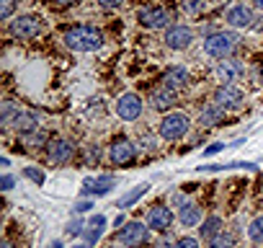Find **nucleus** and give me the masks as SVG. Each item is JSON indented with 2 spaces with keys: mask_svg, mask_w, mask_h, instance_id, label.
Here are the masks:
<instances>
[{
  "mask_svg": "<svg viewBox=\"0 0 263 248\" xmlns=\"http://www.w3.org/2000/svg\"><path fill=\"white\" fill-rule=\"evenodd\" d=\"M103 31L96 26H72L62 34V44L72 52H96L103 47Z\"/></svg>",
  "mask_w": 263,
  "mask_h": 248,
  "instance_id": "f257e3e1",
  "label": "nucleus"
},
{
  "mask_svg": "<svg viewBox=\"0 0 263 248\" xmlns=\"http://www.w3.org/2000/svg\"><path fill=\"white\" fill-rule=\"evenodd\" d=\"M237 42H240V37L232 31H214V34L204 37L201 47H204V55H209L214 60H227L237 49Z\"/></svg>",
  "mask_w": 263,
  "mask_h": 248,
  "instance_id": "f03ea898",
  "label": "nucleus"
},
{
  "mask_svg": "<svg viewBox=\"0 0 263 248\" xmlns=\"http://www.w3.org/2000/svg\"><path fill=\"white\" fill-rule=\"evenodd\" d=\"M189 130H191V119H189V114H183V111H171V114H165L163 121H160V127H158V132H160L163 140H181Z\"/></svg>",
  "mask_w": 263,
  "mask_h": 248,
  "instance_id": "7ed1b4c3",
  "label": "nucleus"
},
{
  "mask_svg": "<svg viewBox=\"0 0 263 248\" xmlns=\"http://www.w3.org/2000/svg\"><path fill=\"white\" fill-rule=\"evenodd\" d=\"M150 238V227H145V222L135 220V222H126L121 230H116V243L126 245V248H137L145 245Z\"/></svg>",
  "mask_w": 263,
  "mask_h": 248,
  "instance_id": "20e7f679",
  "label": "nucleus"
},
{
  "mask_svg": "<svg viewBox=\"0 0 263 248\" xmlns=\"http://www.w3.org/2000/svg\"><path fill=\"white\" fill-rule=\"evenodd\" d=\"M42 29H44V21L34 13H24L16 21H11V26H8L13 39H34L42 34Z\"/></svg>",
  "mask_w": 263,
  "mask_h": 248,
  "instance_id": "39448f33",
  "label": "nucleus"
},
{
  "mask_svg": "<svg viewBox=\"0 0 263 248\" xmlns=\"http://www.w3.org/2000/svg\"><path fill=\"white\" fill-rule=\"evenodd\" d=\"M137 21L142 29H165V26H173V13L160 6H147L137 13Z\"/></svg>",
  "mask_w": 263,
  "mask_h": 248,
  "instance_id": "423d86ee",
  "label": "nucleus"
},
{
  "mask_svg": "<svg viewBox=\"0 0 263 248\" xmlns=\"http://www.w3.org/2000/svg\"><path fill=\"white\" fill-rule=\"evenodd\" d=\"M108 161H111V166H116V168H129L132 163L137 161V150H135V145H132L126 137H119V140L111 143Z\"/></svg>",
  "mask_w": 263,
  "mask_h": 248,
  "instance_id": "0eeeda50",
  "label": "nucleus"
},
{
  "mask_svg": "<svg viewBox=\"0 0 263 248\" xmlns=\"http://www.w3.org/2000/svg\"><path fill=\"white\" fill-rule=\"evenodd\" d=\"M214 103H217V106H222V109L235 111V109H240V106L245 103V93H242L237 85L222 83V85L214 91Z\"/></svg>",
  "mask_w": 263,
  "mask_h": 248,
  "instance_id": "6e6552de",
  "label": "nucleus"
},
{
  "mask_svg": "<svg viewBox=\"0 0 263 248\" xmlns=\"http://www.w3.org/2000/svg\"><path fill=\"white\" fill-rule=\"evenodd\" d=\"M191 42H194V29H191V26H186V24H173V26H168V31H165V44H168L171 49H176V52L189 49Z\"/></svg>",
  "mask_w": 263,
  "mask_h": 248,
  "instance_id": "1a4fd4ad",
  "label": "nucleus"
},
{
  "mask_svg": "<svg viewBox=\"0 0 263 248\" xmlns=\"http://www.w3.org/2000/svg\"><path fill=\"white\" fill-rule=\"evenodd\" d=\"M116 114H119V119H124V121L140 119V114H142V98H140L137 93H124V96H119V98H116Z\"/></svg>",
  "mask_w": 263,
  "mask_h": 248,
  "instance_id": "9d476101",
  "label": "nucleus"
},
{
  "mask_svg": "<svg viewBox=\"0 0 263 248\" xmlns=\"http://www.w3.org/2000/svg\"><path fill=\"white\" fill-rule=\"evenodd\" d=\"M171 222H173V212H171L168 204L158 202V204L150 207V212H147V227H150V230L168 233V230H171Z\"/></svg>",
  "mask_w": 263,
  "mask_h": 248,
  "instance_id": "9b49d317",
  "label": "nucleus"
},
{
  "mask_svg": "<svg viewBox=\"0 0 263 248\" xmlns=\"http://www.w3.org/2000/svg\"><path fill=\"white\" fill-rule=\"evenodd\" d=\"M47 158L54 166H67L72 161V145H70V140H62V137L49 140L47 143Z\"/></svg>",
  "mask_w": 263,
  "mask_h": 248,
  "instance_id": "f8f14e48",
  "label": "nucleus"
},
{
  "mask_svg": "<svg viewBox=\"0 0 263 248\" xmlns=\"http://www.w3.org/2000/svg\"><path fill=\"white\" fill-rule=\"evenodd\" d=\"M116 186V176H88L83 179V194L85 197H103Z\"/></svg>",
  "mask_w": 263,
  "mask_h": 248,
  "instance_id": "ddd939ff",
  "label": "nucleus"
},
{
  "mask_svg": "<svg viewBox=\"0 0 263 248\" xmlns=\"http://www.w3.org/2000/svg\"><path fill=\"white\" fill-rule=\"evenodd\" d=\"M224 21H227L230 26H235V29H248V26H253V24H255V13H253V8H248V6L237 3V6L227 8Z\"/></svg>",
  "mask_w": 263,
  "mask_h": 248,
  "instance_id": "4468645a",
  "label": "nucleus"
},
{
  "mask_svg": "<svg viewBox=\"0 0 263 248\" xmlns=\"http://www.w3.org/2000/svg\"><path fill=\"white\" fill-rule=\"evenodd\" d=\"M178 222L183 225V227H196V225H201V207L196 204V202H183L181 199V204H178Z\"/></svg>",
  "mask_w": 263,
  "mask_h": 248,
  "instance_id": "2eb2a0df",
  "label": "nucleus"
},
{
  "mask_svg": "<svg viewBox=\"0 0 263 248\" xmlns=\"http://www.w3.org/2000/svg\"><path fill=\"white\" fill-rule=\"evenodd\" d=\"M176 88H171V85H158L155 91H153V96H150V103H153V109H158V111H165V109H171L173 103H176Z\"/></svg>",
  "mask_w": 263,
  "mask_h": 248,
  "instance_id": "dca6fc26",
  "label": "nucleus"
},
{
  "mask_svg": "<svg viewBox=\"0 0 263 248\" xmlns=\"http://www.w3.org/2000/svg\"><path fill=\"white\" fill-rule=\"evenodd\" d=\"M242 75V65L240 62H235V60H222L219 65H217V78H219V83H237V78Z\"/></svg>",
  "mask_w": 263,
  "mask_h": 248,
  "instance_id": "f3484780",
  "label": "nucleus"
},
{
  "mask_svg": "<svg viewBox=\"0 0 263 248\" xmlns=\"http://www.w3.org/2000/svg\"><path fill=\"white\" fill-rule=\"evenodd\" d=\"M189 80H191V75H189V70H186V67H181V65L168 67V70H165V78H163V83H165V85H171V88H176V91L186 88V85H189Z\"/></svg>",
  "mask_w": 263,
  "mask_h": 248,
  "instance_id": "a211bd4d",
  "label": "nucleus"
},
{
  "mask_svg": "<svg viewBox=\"0 0 263 248\" xmlns=\"http://www.w3.org/2000/svg\"><path fill=\"white\" fill-rule=\"evenodd\" d=\"M11 127H16L21 135L34 132V130H39V116H36L34 111H18V114H16V119L11 121Z\"/></svg>",
  "mask_w": 263,
  "mask_h": 248,
  "instance_id": "6ab92c4d",
  "label": "nucleus"
},
{
  "mask_svg": "<svg viewBox=\"0 0 263 248\" xmlns=\"http://www.w3.org/2000/svg\"><path fill=\"white\" fill-rule=\"evenodd\" d=\"M147 189H150V184H137L135 189H129V191L116 202V207H119L121 212H124V209H129L135 202H140V197H145V194H147Z\"/></svg>",
  "mask_w": 263,
  "mask_h": 248,
  "instance_id": "aec40b11",
  "label": "nucleus"
},
{
  "mask_svg": "<svg viewBox=\"0 0 263 248\" xmlns=\"http://www.w3.org/2000/svg\"><path fill=\"white\" fill-rule=\"evenodd\" d=\"M222 119H224V109L217 106V103L206 106V109L199 114V124H201V127H214V124H219Z\"/></svg>",
  "mask_w": 263,
  "mask_h": 248,
  "instance_id": "412c9836",
  "label": "nucleus"
},
{
  "mask_svg": "<svg viewBox=\"0 0 263 248\" xmlns=\"http://www.w3.org/2000/svg\"><path fill=\"white\" fill-rule=\"evenodd\" d=\"M222 230H224V227H222V217H219V215H209V217L201 220V225H199V235L206 238V240L214 238V235L222 233Z\"/></svg>",
  "mask_w": 263,
  "mask_h": 248,
  "instance_id": "4be33fe9",
  "label": "nucleus"
},
{
  "mask_svg": "<svg viewBox=\"0 0 263 248\" xmlns=\"http://www.w3.org/2000/svg\"><path fill=\"white\" fill-rule=\"evenodd\" d=\"M206 248H235V235L230 230H222L214 238H209V245Z\"/></svg>",
  "mask_w": 263,
  "mask_h": 248,
  "instance_id": "5701e85b",
  "label": "nucleus"
},
{
  "mask_svg": "<svg viewBox=\"0 0 263 248\" xmlns=\"http://www.w3.org/2000/svg\"><path fill=\"white\" fill-rule=\"evenodd\" d=\"M230 168H248V171H255V163L232 161V163H222V166H199V171H230Z\"/></svg>",
  "mask_w": 263,
  "mask_h": 248,
  "instance_id": "b1692460",
  "label": "nucleus"
},
{
  "mask_svg": "<svg viewBox=\"0 0 263 248\" xmlns=\"http://www.w3.org/2000/svg\"><path fill=\"white\" fill-rule=\"evenodd\" d=\"M206 6H209V0H181V8H183L189 16H199V13H204Z\"/></svg>",
  "mask_w": 263,
  "mask_h": 248,
  "instance_id": "393cba45",
  "label": "nucleus"
},
{
  "mask_svg": "<svg viewBox=\"0 0 263 248\" xmlns=\"http://www.w3.org/2000/svg\"><path fill=\"white\" fill-rule=\"evenodd\" d=\"M47 143H49V137H47V132H42V130H34V132H26V135H24V145H29V148H39V145L47 148Z\"/></svg>",
  "mask_w": 263,
  "mask_h": 248,
  "instance_id": "a878e982",
  "label": "nucleus"
},
{
  "mask_svg": "<svg viewBox=\"0 0 263 248\" xmlns=\"http://www.w3.org/2000/svg\"><path fill=\"white\" fill-rule=\"evenodd\" d=\"M248 238L253 240V243H263V215H258L250 225H248Z\"/></svg>",
  "mask_w": 263,
  "mask_h": 248,
  "instance_id": "bb28decb",
  "label": "nucleus"
},
{
  "mask_svg": "<svg viewBox=\"0 0 263 248\" xmlns=\"http://www.w3.org/2000/svg\"><path fill=\"white\" fill-rule=\"evenodd\" d=\"M18 111H21V109H16L11 101H6V103H3V114H0V121H3L6 127H11V121L16 119V114H18Z\"/></svg>",
  "mask_w": 263,
  "mask_h": 248,
  "instance_id": "cd10ccee",
  "label": "nucleus"
},
{
  "mask_svg": "<svg viewBox=\"0 0 263 248\" xmlns=\"http://www.w3.org/2000/svg\"><path fill=\"white\" fill-rule=\"evenodd\" d=\"M24 176H26V179H31V181H34V184H39V186H42V184H44V179H47V176H44V171H39V168H34V166H26V168H24Z\"/></svg>",
  "mask_w": 263,
  "mask_h": 248,
  "instance_id": "c85d7f7f",
  "label": "nucleus"
},
{
  "mask_svg": "<svg viewBox=\"0 0 263 248\" xmlns=\"http://www.w3.org/2000/svg\"><path fill=\"white\" fill-rule=\"evenodd\" d=\"M13 8H16V0H0V19L8 21L13 16Z\"/></svg>",
  "mask_w": 263,
  "mask_h": 248,
  "instance_id": "c756f323",
  "label": "nucleus"
},
{
  "mask_svg": "<svg viewBox=\"0 0 263 248\" xmlns=\"http://www.w3.org/2000/svg\"><path fill=\"white\" fill-rule=\"evenodd\" d=\"M173 248H199V240H196V238H191V235H186V238L176 240V245H173Z\"/></svg>",
  "mask_w": 263,
  "mask_h": 248,
  "instance_id": "7c9ffc66",
  "label": "nucleus"
},
{
  "mask_svg": "<svg viewBox=\"0 0 263 248\" xmlns=\"http://www.w3.org/2000/svg\"><path fill=\"white\" fill-rule=\"evenodd\" d=\"M80 233H85V225H83V220H72V222L67 225V235H80Z\"/></svg>",
  "mask_w": 263,
  "mask_h": 248,
  "instance_id": "2f4dec72",
  "label": "nucleus"
},
{
  "mask_svg": "<svg viewBox=\"0 0 263 248\" xmlns=\"http://www.w3.org/2000/svg\"><path fill=\"white\" fill-rule=\"evenodd\" d=\"M224 148H230V145H224V143H214V145H209V148L204 150V158H209V155H217V153H222Z\"/></svg>",
  "mask_w": 263,
  "mask_h": 248,
  "instance_id": "473e14b6",
  "label": "nucleus"
},
{
  "mask_svg": "<svg viewBox=\"0 0 263 248\" xmlns=\"http://www.w3.org/2000/svg\"><path fill=\"white\" fill-rule=\"evenodd\" d=\"M90 207H93V202H90V199H80V202L75 204V215H83V212H90Z\"/></svg>",
  "mask_w": 263,
  "mask_h": 248,
  "instance_id": "72a5a7b5",
  "label": "nucleus"
},
{
  "mask_svg": "<svg viewBox=\"0 0 263 248\" xmlns=\"http://www.w3.org/2000/svg\"><path fill=\"white\" fill-rule=\"evenodd\" d=\"M13 184H16V179H13V176H8V173H6L3 179H0V189H3V191H11V189H13Z\"/></svg>",
  "mask_w": 263,
  "mask_h": 248,
  "instance_id": "f704fd0d",
  "label": "nucleus"
},
{
  "mask_svg": "<svg viewBox=\"0 0 263 248\" xmlns=\"http://www.w3.org/2000/svg\"><path fill=\"white\" fill-rule=\"evenodd\" d=\"M88 225H93V227H106V217H103V215H93V217L88 220Z\"/></svg>",
  "mask_w": 263,
  "mask_h": 248,
  "instance_id": "c9c22d12",
  "label": "nucleus"
},
{
  "mask_svg": "<svg viewBox=\"0 0 263 248\" xmlns=\"http://www.w3.org/2000/svg\"><path fill=\"white\" fill-rule=\"evenodd\" d=\"M121 3H124V0H98L101 8H119Z\"/></svg>",
  "mask_w": 263,
  "mask_h": 248,
  "instance_id": "e433bc0d",
  "label": "nucleus"
},
{
  "mask_svg": "<svg viewBox=\"0 0 263 248\" xmlns=\"http://www.w3.org/2000/svg\"><path fill=\"white\" fill-rule=\"evenodd\" d=\"M54 6H60V8H70V6H75V3H80V0H52Z\"/></svg>",
  "mask_w": 263,
  "mask_h": 248,
  "instance_id": "4c0bfd02",
  "label": "nucleus"
},
{
  "mask_svg": "<svg viewBox=\"0 0 263 248\" xmlns=\"http://www.w3.org/2000/svg\"><path fill=\"white\" fill-rule=\"evenodd\" d=\"M0 248H16V245H13V243H11V240L6 238V240H3V245H0Z\"/></svg>",
  "mask_w": 263,
  "mask_h": 248,
  "instance_id": "58836bf2",
  "label": "nucleus"
},
{
  "mask_svg": "<svg viewBox=\"0 0 263 248\" xmlns=\"http://www.w3.org/2000/svg\"><path fill=\"white\" fill-rule=\"evenodd\" d=\"M49 248H65V245H62V240H52V245H49Z\"/></svg>",
  "mask_w": 263,
  "mask_h": 248,
  "instance_id": "ea45409f",
  "label": "nucleus"
},
{
  "mask_svg": "<svg viewBox=\"0 0 263 248\" xmlns=\"http://www.w3.org/2000/svg\"><path fill=\"white\" fill-rule=\"evenodd\" d=\"M158 248H173V245H171L168 240H160V243H158Z\"/></svg>",
  "mask_w": 263,
  "mask_h": 248,
  "instance_id": "a19ab883",
  "label": "nucleus"
},
{
  "mask_svg": "<svg viewBox=\"0 0 263 248\" xmlns=\"http://www.w3.org/2000/svg\"><path fill=\"white\" fill-rule=\"evenodd\" d=\"M253 6H255L258 11H263V0H253Z\"/></svg>",
  "mask_w": 263,
  "mask_h": 248,
  "instance_id": "79ce46f5",
  "label": "nucleus"
},
{
  "mask_svg": "<svg viewBox=\"0 0 263 248\" xmlns=\"http://www.w3.org/2000/svg\"><path fill=\"white\" fill-rule=\"evenodd\" d=\"M72 248H90V245H88V243H85V240H83V243H75V245H72Z\"/></svg>",
  "mask_w": 263,
  "mask_h": 248,
  "instance_id": "37998d69",
  "label": "nucleus"
},
{
  "mask_svg": "<svg viewBox=\"0 0 263 248\" xmlns=\"http://www.w3.org/2000/svg\"><path fill=\"white\" fill-rule=\"evenodd\" d=\"M111 248H126V245H121V243H116V245H111Z\"/></svg>",
  "mask_w": 263,
  "mask_h": 248,
  "instance_id": "c03bdc74",
  "label": "nucleus"
}]
</instances>
